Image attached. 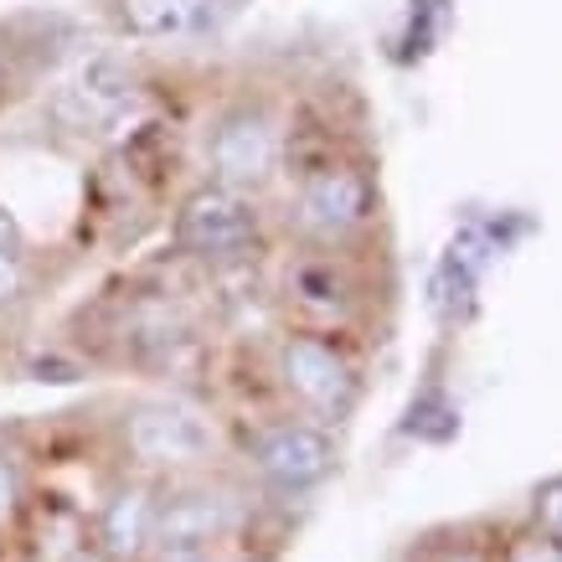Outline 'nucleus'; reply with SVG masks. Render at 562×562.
I'll return each mask as SVG.
<instances>
[{
	"label": "nucleus",
	"instance_id": "obj_6",
	"mask_svg": "<svg viewBox=\"0 0 562 562\" xmlns=\"http://www.w3.org/2000/svg\"><path fill=\"white\" fill-rule=\"evenodd\" d=\"M279 155H284L279 124L258 103L227 109L212 124V135H206V171H212L217 187H233V191H258L279 171Z\"/></svg>",
	"mask_w": 562,
	"mask_h": 562
},
{
	"label": "nucleus",
	"instance_id": "obj_1",
	"mask_svg": "<svg viewBox=\"0 0 562 562\" xmlns=\"http://www.w3.org/2000/svg\"><path fill=\"white\" fill-rule=\"evenodd\" d=\"M273 376L279 392L290 397L305 418H346L357 403V361L346 357L341 341H330V330H290L273 346Z\"/></svg>",
	"mask_w": 562,
	"mask_h": 562
},
{
	"label": "nucleus",
	"instance_id": "obj_8",
	"mask_svg": "<svg viewBox=\"0 0 562 562\" xmlns=\"http://www.w3.org/2000/svg\"><path fill=\"white\" fill-rule=\"evenodd\" d=\"M130 103H135V78L124 72V63L93 57V63L57 93V114H63L72 130H103L109 120H120Z\"/></svg>",
	"mask_w": 562,
	"mask_h": 562
},
{
	"label": "nucleus",
	"instance_id": "obj_3",
	"mask_svg": "<svg viewBox=\"0 0 562 562\" xmlns=\"http://www.w3.org/2000/svg\"><path fill=\"white\" fill-rule=\"evenodd\" d=\"M263 243V212L248 191L206 181L176 212V248L202 263H243Z\"/></svg>",
	"mask_w": 562,
	"mask_h": 562
},
{
	"label": "nucleus",
	"instance_id": "obj_9",
	"mask_svg": "<svg viewBox=\"0 0 562 562\" xmlns=\"http://www.w3.org/2000/svg\"><path fill=\"white\" fill-rule=\"evenodd\" d=\"M93 547L109 562H139L155 547V491L150 485H120V491L103 501L99 527H93Z\"/></svg>",
	"mask_w": 562,
	"mask_h": 562
},
{
	"label": "nucleus",
	"instance_id": "obj_11",
	"mask_svg": "<svg viewBox=\"0 0 562 562\" xmlns=\"http://www.w3.org/2000/svg\"><path fill=\"white\" fill-rule=\"evenodd\" d=\"M120 21L130 36H187L202 21V0H120Z\"/></svg>",
	"mask_w": 562,
	"mask_h": 562
},
{
	"label": "nucleus",
	"instance_id": "obj_7",
	"mask_svg": "<svg viewBox=\"0 0 562 562\" xmlns=\"http://www.w3.org/2000/svg\"><path fill=\"white\" fill-rule=\"evenodd\" d=\"M238 527V501L222 485H176L155 495V547H217Z\"/></svg>",
	"mask_w": 562,
	"mask_h": 562
},
{
	"label": "nucleus",
	"instance_id": "obj_5",
	"mask_svg": "<svg viewBox=\"0 0 562 562\" xmlns=\"http://www.w3.org/2000/svg\"><path fill=\"white\" fill-rule=\"evenodd\" d=\"M248 460L273 491H315L336 470V439L315 418H269L248 434Z\"/></svg>",
	"mask_w": 562,
	"mask_h": 562
},
{
	"label": "nucleus",
	"instance_id": "obj_15",
	"mask_svg": "<svg viewBox=\"0 0 562 562\" xmlns=\"http://www.w3.org/2000/svg\"><path fill=\"white\" fill-rule=\"evenodd\" d=\"M26 294V263H21V248L0 254V305H16Z\"/></svg>",
	"mask_w": 562,
	"mask_h": 562
},
{
	"label": "nucleus",
	"instance_id": "obj_14",
	"mask_svg": "<svg viewBox=\"0 0 562 562\" xmlns=\"http://www.w3.org/2000/svg\"><path fill=\"white\" fill-rule=\"evenodd\" d=\"M21 495H26V485H21V464L16 454L5 449V439H0V527H11L21 516Z\"/></svg>",
	"mask_w": 562,
	"mask_h": 562
},
{
	"label": "nucleus",
	"instance_id": "obj_17",
	"mask_svg": "<svg viewBox=\"0 0 562 562\" xmlns=\"http://www.w3.org/2000/svg\"><path fill=\"white\" fill-rule=\"evenodd\" d=\"M11 248H21V233H16V222H11V212L0 206V254H11Z\"/></svg>",
	"mask_w": 562,
	"mask_h": 562
},
{
	"label": "nucleus",
	"instance_id": "obj_16",
	"mask_svg": "<svg viewBox=\"0 0 562 562\" xmlns=\"http://www.w3.org/2000/svg\"><path fill=\"white\" fill-rule=\"evenodd\" d=\"M155 562H217L212 547H155Z\"/></svg>",
	"mask_w": 562,
	"mask_h": 562
},
{
	"label": "nucleus",
	"instance_id": "obj_2",
	"mask_svg": "<svg viewBox=\"0 0 562 562\" xmlns=\"http://www.w3.org/2000/svg\"><path fill=\"white\" fill-rule=\"evenodd\" d=\"M372 212H376L372 176H367V166L341 160V155L300 171V181L290 191V222L310 243H321V248L351 243L372 222Z\"/></svg>",
	"mask_w": 562,
	"mask_h": 562
},
{
	"label": "nucleus",
	"instance_id": "obj_12",
	"mask_svg": "<svg viewBox=\"0 0 562 562\" xmlns=\"http://www.w3.org/2000/svg\"><path fill=\"white\" fill-rule=\"evenodd\" d=\"M501 562H562V542L547 537V531H537V527H527L501 547Z\"/></svg>",
	"mask_w": 562,
	"mask_h": 562
},
{
	"label": "nucleus",
	"instance_id": "obj_13",
	"mask_svg": "<svg viewBox=\"0 0 562 562\" xmlns=\"http://www.w3.org/2000/svg\"><path fill=\"white\" fill-rule=\"evenodd\" d=\"M531 527L562 542V475L558 480H542V485L531 491Z\"/></svg>",
	"mask_w": 562,
	"mask_h": 562
},
{
	"label": "nucleus",
	"instance_id": "obj_18",
	"mask_svg": "<svg viewBox=\"0 0 562 562\" xmlns=\"http://www.w3.org/2000/svg\"><path fill=\"white\" fill-rule=\"evenodd\" d=\"M443 562H485V552H475V547H460V552H449Z\"/></svg>",
	"mask_w": 562,
	"mask_h": 562
},
{
	"label": "nucleus",
	"instance_id": "obj_4",
	"mask_svg": "<svg viewBox=\"0 0 562 562\" xmlns=\"http://www.w3.org/2000/svg\"><path fill=\"white\" fill-rule=\"evenodd\" d=\"M120 439H124V454L145 470H202L212 464L217 454V428L212 418L187 403H176V397H155V403H135V408L124 413L120 424Z\"/></svg>",
	"mask_w": 562,
	"mask_h": 562
},
{
	"label": "nucleus",
	"instance_id": "obj_10",
	"mask_svg": "<svg viewBox=\"0 0 562 562\" xmlns=\"http://www.w3.org/2000/svg\"><path fill=\"white\" fill-rule=\"evenodd\" d=\"M284 294H290V305L305 310L310 321L336 325V321H346V310L357 300V284H351V273L336 263V248H325V254L294 263Z\"/></svg>",
	"mask_w": 562,
	"mask_h": 562
}]
</instances>
